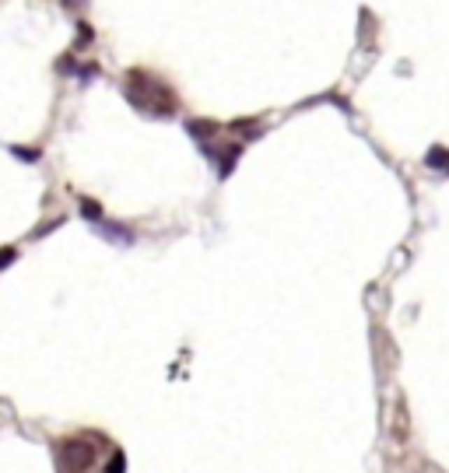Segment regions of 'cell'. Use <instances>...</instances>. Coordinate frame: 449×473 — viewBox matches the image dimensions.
Wrapping results in <instances>:
<instances>
[{
  "mask_svg": "<svg viewBox=\"0 0 449 473\" xmlns=\"http://www.w3.org/2000/svg\"><path fill=\"white\" fill-rule=\"evenodd\" d=\"M15 260H18V249H15V246H4V249H0V270H8Z\"/></svg>",
  "mask_w": 449,
  "mask_h": 473,
  "instance_id": "7",
  "label": "cell"
},
{
  "mask_svg": "<svg viewBox=\"0 0 449 473\" xmlns=\"http://www.w3.org/2000/svg\"><path fill=\"white\" fill-rule=\"evenodd\" d=\"M95 228L106 235V239L120 242V246H130V242H134V231H130V228H123V224H109V221H99Z\"/></svg>",
  "mask_w": 449,
  "mask_h": 473,
  "instance_id": "3",
  "label": "cell"
},
{
  "mask_svg": "<svg viewBox=\"0 0 449 473\" xmlns=\"http://www.w3.org/2000/svg\"><path fill=\"white\" fill-rule=\"evenodd\" d=\"M425 165H428V168H446V172H449V151H446V147H432V151L425 154Z\"/></svg>",
  "mask_w": 449,
  "mask_h": 473,
  "instance_id": "5",
  "label": "cell"
},
{
  "mask_svg": "<svg viewBox=\"0 0 449 473\" xmlns=\"http://www.w3.org/2000/svg\"><path fill=\"white\" fill-rule=\"evenodd\" d=\"M57 456L67 473H85L95 463V445L78 442V438H64V442H57Z\"/></svg>",
  "mask_w": 449,
  "mask_h": 473,
  "instance_id": "2",
  "label": "cell"
},
{
  "mask_svg": "<svg viewBox=\"0 0 449 473\" xmlns=\"http://www.w3.org/2000/svg\"><path fill=\"white\" fill-rule=\"evenodd\" d=\"M190 133H193V140H197V144H204L207 137H214V133H218V126H214V123H207V119H190Z\"/></svg>",
  "mask_w": 449,
  "mask_h": 473,
  "instance_id": "4",
  "label": "cell"
},
{
  "mask_svg": "<svg viewBox=\"0 0 449 473\" xmlns=\"http://www.w3.org/2000/svg\"><path fill=\"white\" fill-rule=\"evenodd\" d=\"M81 214H85L92 224H99V221H102V203H95V200L85 196V200H81Z\"/></svg>",
  "mask_w": 449,
  "mask_h": 473,
  "instance_id": "6",
  "label": "cell"
},
{
  "mask_svg": "<svg viewBox=\"0 0 449 473\" xmlns=\"http://www.w3.org/2000/svg\"><path fill=\"white\" fill-rule=\"evenodd\" d=\"M106 473H123V456H120V452L113 456V463L106 466Z\"/></svg>",
  "mask_w": 449,
  "mask_h": 473,
  "instance_id": "8",
  "label": "cell"
},
{
  "mask_svg": "<svg viewBox=\"0 0 449 473\" xmlns=\"http://www.w3.org/2000/svg\"><path fill=\"white\" fill-rule=\"evenodd\" d=\"M123 95L130 99V105L137 109V112H144V116H172L176 112V95L158 81V78H151V74H144V71H134L130 78H127V85H123Z\"/></svg>",
  "mask_w": 449,
  "mask_h": 473,
  "instance_id": "1",
  "label": "cell"
}]
</instances>
